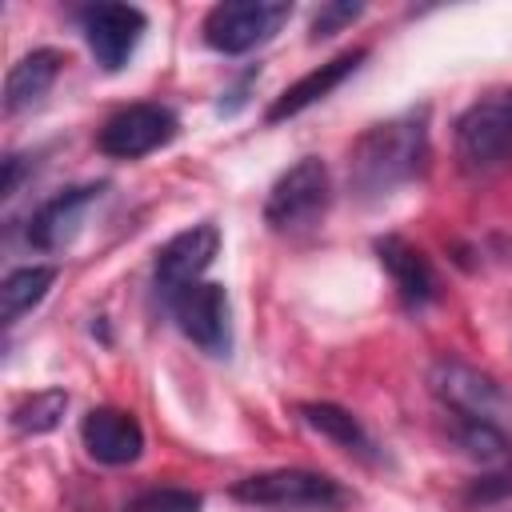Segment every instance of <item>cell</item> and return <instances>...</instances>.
I'll return each instance as SVG.
<instances>
[{"instance_id":"cell-8","label":"cell","mask_w":512,"mask_h":512,"mask_svg":"<svg viewBox=\"0 0 512 512\" xmlns=\"http://www.w3.org/2000/svg\"><path fill=\"white\" fill-rule=\"evenodd\" d=\"M216 252H220V228H216L212 220L176 232V236L156 252V272H152L156 296H160L164 304H172L180 292H188L192 284H200V276H204V268L216 260Z\"/></svg>"},{"instance_id":"cell-3","label":"cell","mask_w":512,"mask_h":512,"mask_svg":"<svg viewBox=\"0 0 512 512\" xmlns=\"http://www.w3.org/2000/svg\"><path fill=\"white\" fill-rule=\"evenodd\" d=\"M332 204V176L328 164L320 156H304L296 160L288 172L276 176V184L264 196V224L272 232H308L324 220Z\"/></svg>"},{"instance_id":"cell-24","label":"cell","mask_w":512,"mask_h":512,"mask_svg":"<svg viewBox=\"0 0 512 512\" xmlns=\"http://www.w3.org/2000/svg\"><path fill=\"white\" fill-rule=\"evenodd\" d=\"M20 176H24V156H4V180H0V196H16L20 188Z\"/></svg>"},{"instance_id":"cell-11","label":"cell","mask_w":512,"mask_h":512,"mask_svg":"<svg viewBox=\"0 0 512 512\" xmlns=\"http://www.w3.org/2000/svg\"><path fill=\"white\" fill-rule=\"evenodd\" d=\"M104 196V184H76L56 192L52 200H44L32 216H28V244L40 252H60L76 240L84 212Z\"/></svg>"},{"instance_id":"cell-10","label":"cell","mask_w":512,"mask_h":512,"mask_svg":"<svg viewBox=\"0 0 512 512\" xmlns=\"http://www.w3.org/2000/svg\"><path fill=\"white\" fill-rule=\"evenodd\" d=\"M172 316L180 324V332L208 356H228L232 352V304L224 284H192L188 292H180L172 304Z\"/></svg>"},{"instance_id":"cell-2","label":"cell","mask_w":512,"mask_h":512,"mask_svg":"<svg viewBox=\"0 0 512 512\" xmlns=\"http://www.w3.org/2000/svg\"><path fill=\"white\" fill-rule=\"evenodd\" d=\"M232 500L264 512H340L348 504V492L332 476L312 468H272L236 480Z\"/></svg>"},{"instance_id":"cell-16","label":"cell","mask_w":512,"mask_h":512,"mask_svg":"<svg viewBox=\"0 0 512 512\" xmlns=\"http://www.w3.org/2000/svg\"><path fill=\"white\" fill-rule=\"evenodd\" d=\"M296 412H300V420H304L312 432H320V436L332 440L336 448L356 452V456H372V440H368L364 424H360L348 408L328 404V400H308V404H300Z\"/></svg>"},{"instance_id":"cell-9","label":"cell","mask_w":512,"mask_h":512,"mask_svg":"<svg viewBox=\"0 0 512 512\" xmlns=\"http://www.w3.org/2000/svg\"><path fill=\"white\" fill-rule=\"evenodd\" d=\"M80 32L96 64L104 72H120L132 60L140 36L148 32V16L136 4H88L80 8Z\"/></svg>"},{"instance_id":"cell-21","label":"cell","mask_w":512,"mask_h":512,"mask_svg":"<svg viewBox=\"0 0 512 512\" xmlns=\"http://www.w3.org/2000/svg\"><path fill=\"white\" fill-rule=\"evenodd\" d=\"M360 16H364V4H360V0H332V4H320L316 16H312L308 40H312V44H316V40H328V36H336L340 28H348V24L360 20Z\"/></svg>"},{"instance_id":"cell-7","label":"cell","mask_w":512,"mask_h":512,"mask_svg":"<svg viewBox=\"0 0 512 512\" xmlns=\"http://www.w3.org/2000/svg\"><path fill=\"white\" fill-rule=\"evenodd\" d=\"M180 132V120L172 108L164 104H128L120 112H112L100 132H96V148L112 160H140L164 144H172Z\"/></svg>"},{"instance_id":"cell-18","label":"cell","mask_w":512,"mask_h":512,"mask_svg":"<svg viewBox=\"0 0 512 512\" xmlns=\"http://www.w3.org/2000/svg\"><path fill=\"white\" fill-rule=\"evenodd\" d=\"M452 440H456V448H460L468 460L496 464V468H504V464L512 460V444H508V436H504L500 424L468 420V416H452Z\"/></svg>"},{"instance_id":"cell-6","label":"cell","mask_w":512,"mask_h":512,"mask_svg":"<svg viewBox=\"0 0 512 512\" xmlns=\"http://www.w3.org/2000/svg\"><path fill=\"white\" fill-rule=\"evenodd\" d=\"M428 388H432V396H436L452 416L500 424V420L512 412L508 388H504L496 376H488V372H480L476 364H464V360H456V356L432 360V368H428Z\"/></svg>"},{"instance_id":"cell-15","label":"cell","mask_w":512,"mask_h":512,"mask_svg":"<svg viewBox=\"0 0 512 512\" xmlns=\"http://www.w3.org/2000/svg\"><path fill=\"white\" fill-rule=\"evenodd\" d=\"M60 64H64V56L56 48H32L28 56H20L4 76V112L16 116V112L36 108L48 96V88L56 84Z\"/></svg>"},{"instance_id":"cell-13","label":"cell","mask_w":512,"mask_h":512,"mask_svg":"<svg viewBox=\"0 0 512 512\" xmlns=\"http://www.w3.org/2000/svg\"><path fill=\"white\" fill-rule=\"evenodd\" d=\"M376 256L388 268V276H392V284H396V292H400V300L408 308H424V304L436 300V292H440L436 268L416 244H408L404 236H380L376 240Z\"/></svg>"},{"instance_id":"cell-1","label":"cell","mask_w":512,"mask_h":512,"mask_svg":"<svg viewBox=\"0 0 512 512\" xmlns=\"http://www.w3.org/2000/svg\"><path fill=\"white\" fill-rule=\"evenodd\" d=\"M428 168V104L404 108L356 136L348 184L360 200H384Z\"/></svg>"},{"instance_id":"cell-17","label":"cell","mask_w":512,"mask_h":512,"mask_svg":"<svg viewBox=\"0 0 512 512\" xmlns=\"http://www.w3.org/2000/svg\"><path fill=\"white\" fill-rule=\"evenodd\" d=\"M56 284V268L52 264H24V268H12L0 284V320L4 324H16L24 312H32L48 288Z\"/></svg>"},{"instance_id":"cell-4","label":"cell","mask_w":512,"mask_h":512,"mask_svg":"<svg viewBox=\"0 0 512 512\" xmlns=\"http://www.w3.org/2000/svg\"><path fill=\"white\" fill-rule=\"evenodd\" d=\"M456 156L468 172H492L512 164V84L492 88L456 120Z\"/></svg>"},{"instance_id":"cell-12","label":"cell","mask_w":512,"mask_h":512,"mask_svg":"<svg viewBox=\"0 0 512 512\" xmlns=\"http://www.w3.org/2000/svg\"><path fill=\"white\" fill-rule=\"evenodd\" d=\"M80 440H84L88 456L108 464V468H124V464L140 460V452H144L140 420L132 412H120V408H92L80 420Z\"/></svg>"},{"instance_id":"cell-23","label":"cell","mask_w":512,"mask_h":512,"mask_svg":"<svg viewBox=\"0 0 512 512\" xmlns=\"http://www.w3.org/2000/svg\"><path fill=\"white\" fill-rule=\"evenodd\" d=\"M260 76V68H248L244 76H240V84L236 88H228L224 96H220V104H216V112H224V116H232V112H240L244 104H248V88H252V80Z\"/></svg>"},{"instance_id":"cell-14","label":"cell","mask_w":512,"mask_h":512,"mask_svg":"<svg viewBox=\"0 0 512 512\" xmlns=\"http://www.w3.org/2000/svg\"><path fill=\"white\" fill-rule=\"evenodd\" d=\"M368 60V48H348V52H340V56H332L328 64H320V68H312L308 76H300L292 88H284L276 100H272V108L264 112V120L268 124H280V120H288V116H296V112H304V108H312L316 100H324L332 88H340L360 64Z\"/></svg>"},{"instance_id":"cell-20","label":"cell","mask_w":512,"mask_h":512,"mask_svg":"<svg viewBox=\"0 0 512 512\" xmlns=\"http://www.w3.org/2000/svg\"><path fill=\"white\" fill-rule=\"evenodd\" d=\"M204 496L192 488H148L124 504V512H200Z\"/></svg>"},{"instance_id":"cell-19","label":"cell","mask_w":512,"mask_h":512,"mask_svg":"<svg viewBox=\"0 0 512 512\" xmlns=\"http://www.w3.org/2000/svg\"><path fill=\"white\" fill-rule=\"evenodd\" d=\"M64 412H68V392L64 388H44V392H32V396H24L16 408H12V428L20 432V436H44V432H52L60 420H64Z\"/></svg>"},{"instance_id":"cell-22","label":"cell","mask_w":512,"mask_h":512,"mask_svg":"<svg viewBox=\"0 0 512 512\" xmlns=\"http://www.w3.org/2000/svg\"><path fill=\"white\" fill-rule=\"evenodd\" d=\"M508 492H512V468L504 464V468H496V472H488V476H476V480L468 484V492H464V508L492 504V500H500V496H508Z\"/></svg>"},{"instance_id":"cell-5","label":"cell","mask_w":512,"mask_h":512,"mask_svg":"<svg viewBox=\"0 0 512 512\" xmlns=\"http://www.w3.org/2000/svg\"><path fill=\"white\" fill-rule=\"evenodd\" d=\"M292 16V4L284 0H224V4H212L200 32H204V44L212 52H224V56H244L260 44H268Z\"/></svg>"}]
</instances>
